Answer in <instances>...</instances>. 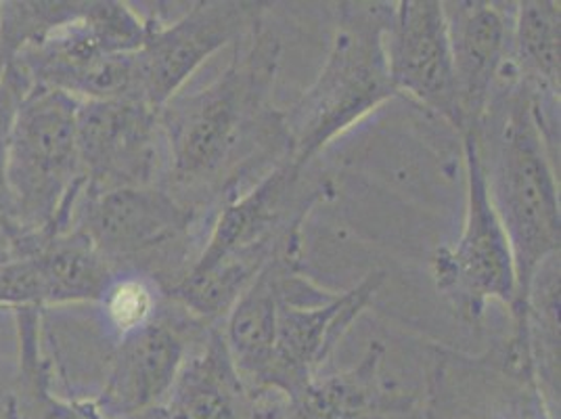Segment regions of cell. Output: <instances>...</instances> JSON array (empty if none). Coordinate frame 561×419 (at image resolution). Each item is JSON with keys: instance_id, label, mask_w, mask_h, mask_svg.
Instances as JSON below:
<instances>
[{"instance_id": "1", "label": "cell", "mask_w": 561, "mask_h": 419, "mask_svg": "<svg viewBox=\"0 0 561 419\" xmlns=\"http://www.w3.org/2000/svg\"><path fill=\"white\" fill-rule=\"evenodd\" d=\"M279 38L262 20L233 45L227 68L197 91L174 94L160 110L168 147L164 186L197 210L229 193L268 158L287 160L280 112L273 107Z\"/></svg>"}, {"instance_id": "2", "label": "cell", "mask_w": 561, "mask_h": 419, "mask_svg": "<svg viewBox=\"0 0 561 419\" xmlns=\"http://www.w3.org/2000/svg\"><path fill=\"white\" fill-rule=\"evenodd\" d=\"M484 120H494L491 168L484 166L492 206L510 237L517 275L514 342H526L528 290L538 267L560 254L561 214L553 147L545 135L537 103L515 80L503 78Z\"/></svg>"}, {"instance_id": "3", "label": "cell", "mask_w": 561, "mask_h": 419, "mask_svg": "<svg viewBox=\"0 0 561 419\" xmlns=\"http://www.w3.org/2000/svg\"><path fill=\"white\" fill-rule=\"evenodd\" d=\"M394 2H342L328 59L302 97L280 112L287 160L306 168L329 143L397 97L386 36Z\"/></svg>"}, {"instance_id": "4", "label": "cell", "mask_w": 561, "mask_h": 419, "mask_svg": "<svg viewBox=\"0 0 561 419\" xmlns=\"http://www.w3.org/2000/svg\"><path fill=\"white\" fill-rule=\"evenodd\" d=\"M78 105L80 101L70 94L32 87L15 120L0 212L22 237L27 254L70 229L84 193Z\"/></svg>"}, {"instance_id": "5", "label": "cell", "mask_w": 561, "mask_h": 419, "mask_svg": "<svg viewBox=\"0 0 561 419\" xmlns=\"http://www.w3.org/2000/svg\"><path fill=\"white\" fill-rule=\"evenodd\" d=\"M195 214L197 210L164 185L124 186L82 193L70 229L84 235L116 275L165 280L168 292L183 278L181 267Z\"/></svg>"}, {"instance_id": "6", "label": "cell", "mask_w": 561, "mask_h": 419, "mask_svg": "<svg viewBox=\"0 0 561 419\" xmlns=\"http://www.w3.org/2000/svg\"><path fill=\"white\" fill-rule=\"evenodd\" d=\"M383 281L386 273L375 271L348 292L333 294L305 278L302 267L291 269L280 285L273 356L256 398L300 395Z\"/></svg>"}, {"instance_id": "7", "label": "cell", "mask_w": 561, "mask_h": 419, "mask_svg": "<svg viewBox=\"0 0 561 419\" xmlns=\"http://www.w3.org/2000/svg\"><path fill=\"white\" fill-rule=\"evenodd\" d=\"M461 137L468 174L466 223L459 241L436 252L432 271L436 290L453 308L469 321H478L489 303L514 310L517 275L510 237L492 206L480 135L463 133Z\"/></svg>"}, {"instance_id": "8", "label": "cell", "mask_w": 561, "mask_h": 419, "mask_svg": "<svg viewBox=\"0 0 561 419\" xmlns=\"http://www.w3.org/2000/svg\"><path fill=\"white\" fill-rule=\"evenodd\" d=\"M76 128L84 193L164 185V126L160 112L145 101H80Z\"/></svg>"}, {"instance_id": "9", "label": "cell", "mask_w": 561, "mask_h": 419, "mask_svg": "<svg viewBox=\"0 0 561 419\" xmlns=\"http://www.w3.org/2000/svg\"><path fill=\"white\" fill-rule=\"evenodd\" d=\"M264 15L262 2L202 0L172 20H149V34L137 50L140 99L162 110L187 87L191 76L225 47H233Z\"/></svg>"}, {"instance_id": "10", "label": "cell", "mask_w": 561, "mask_h": 419, "mask_svg": "<svg viewBox=\"0 0 561 419\" xmlns=\"http://www.w3.org/2000/svg\"><path fill=\"white\" fill-rule=\"evenodd\" d=\"M206 327L172 301V308L160 306L147 326L119 338L94 398L101 411L110 419H145L160 411Z\"/></svg>"}, {"instance_id": "11", "label": "cell", "mask_w": 561, "mask_h": 419, "mask_svg": "<svg viewBox=\"0 0 561 419\" xmlns=\"http://www.w3.org/2000/svg\"><path fill=\"white\" fill-rule=\"evenodd\" d=\"M386 55L397 93L413 97L461 133L445 2H394L386 36Z\"/></svg>"}, {"instance_id": "12", "label": "cell", "mask_w": 561, "mask_h": 419, "mask_svg": "<svg viewBox=\"0 0 561 419\" xmlns=\"http://www.w3.org/2000/svg\"><path fill=\"white\" fill-rule=\"evenodd\" d=\"M461 135H480L496 89L510 68L514 9L468 0L445 2Z\"/></svg>"}, {"instance_id": "13", "label": "cell", "mask_w": 561, "mask_h": 419, "mask_svg": "<svg viewBox=\"0 0 561 419\" xmlns=\"http://www.w3.org/2000/svg\"><path fill=\"white\" fill-rule=\"evenodd\" d=\"M302 267V229L294 231L225 317L222 338L234 370L256 398L273 356L280 285L291 269Z\"/></svg>"}, {"instance_id": "14", "label": "cell", "mask_w": 561, "mask_h": 419, "mask_svg": "<svg viewBox=\"0 0 561 419\" xmlns=\"http://www.w3.org/2000/svg\"><path fill=\"white\" fill-rule=\"evenodd\" d=\"M145 419H256V400L234 370L220 327L202 331L168 403Z\"/></svg>"}, {"instance_id": "15", "label": "cell", "mask_w": 561, "mask_h": 419, "mask_svg": "<svg viewBox=\"0 0 561 419\" xmlns=\"http://www.w3.org/2000/svg\"><path fill=\"white\" fill-rule=\"evenodd\" d=\"M386 349L379 342L363 354L348 372L314 377L305 390L260 419H386L407 411L411 396L390 388L381 375Z\"/></svg>"}, {"instance_id": "16", "label": "cell", "mask_w": 561, "mask_h": 419, "mask_svg": "<svg viewBox=\"0 0 561 419\" xmlns=\"http://www.w3.org/2000/svg\"><path fill=\"white\" fill-rule=\"evenodd\" d=\"M560 2L524 0L514 9L510 66L515 80L537 103L545 135L560 137Z\"/></svg>"}, {"instance_id": "17", "label": "cell", "mask_w": 561, "mask_h": 419, "mask_svg": "<svg viewBox=\"0 0 561 419\" xmlns=\"http://www.w3.org/2000/svg\"><path fill=\"white\" fill-rule=\"evenodd\" d=\"M20 375L9 398V419H110L94 398L57 395L41 347V310L20 308Z\"/></svg>"}, {"instance_id": "18", "label": "cell", "mask_w": 561, "mask_h": 419, "mask_svg": "<svg viewBox=\"0 0 561 419\" xmlns=\"http://www.w3.org/2000/svg\"><path fill=\"white\" fill-rule=\"evenodd\" d=\"M526 342L538 386L556 411L560 409V254L547 258L530 283Z\"/></svg>"}, {"instance_id": "19", "label": "cell", "mask_w": 561, "mask_h": 419, "mask_svg": "<svg viewBox=\"0 0 561 419\" xmlns=\"http://www.w3.org/2000/svg\"><path fill=\"white\" fill-rule=\"evenodd\" d=\"M36 254L47 271L55 306L99 303L116 278L93 244L73 229L47 239Z\"/></svg>"}, {"instance_id": "20", "label": "cell", "mask_w": 561, "mask_h": 419, "mask_svg": "<svg viewBox=\"0 0 561 419\" xmlns=\"http://www.w3.org/2000/svg\"><path fill=\"white\" fill-rule=\"evenodd\" d=\"M82 2H0V34L9 61L15 53L45 38L59 25L68 24Z\"/></svg>"}, {"instance_id": "21", "label": "cell", "mask_w": 561, "mask_h": 419, "mask_svg": "<svg viewBox=\"0 0 561 419\" xmlns=\"http://www.w3.org/2000/svg\"><path fill=\"white\" fill-rule=\"evenodd\" d=\"M105 326L119 338H126L147 326L160 310L153 281L137 273H117L101 296Z\"/></svg>"}, {"instance_id": "22", "label": "cell", "mask_w": 561, "mask_h": 419, "mask_svg": "<svg viewBox=\"0 0 561 419\" xmlns=\"http://www.w3.org/2000/svg\"><path fill=\"white\" fill-rule=\"evenodd\" d=\"M0 306L11 310L55 306L47 271L36 252L0 262Z\"/></svg>"}, {"instance_id": "23", "label": "cell", "mask_w": 561, "mask_h": 419, "mask_svg": "<svg viewBox=\"0 0 561 419\" xmlns=\"http://www.w3.org/2000/svg\"><path fill=\"white\" fill-rule=\"evenodd\" d=\"M30 91H32V80L25 76V71L15 64H9V68L0 80V210L4 202V174H7L11 135H13L20 107Z\"/></svg>"}, {"instance_id": "24", "label": "cell", "mask_w": 561, "mask_h": 419, "mask_svg": "<svg viewBox=\"0 0 561 419\" xmlns=\"http://www.w3.org/2000/svg\"><path fill=\"white\" fill-rule=\"evenodd\" d=\"M27 257L24 241L20 234L11 227V223L0 212V262L13 260V258Z\"/></svg>"}, {"instance_id": "25", "label": "cell", "mask_w": 561, "mask_h": 419, "mask_svg": "<svg viewBox=\"0 0 561 419\" xmlns=\"http://www.w3.org/2000/svg\"><path fill=\"white\" fill-rule=\"evenodd\" d=\"M7 68H9V55H7V48H4V43H2V34H0V80H2Z\"/></svg>"}]
</instances>
